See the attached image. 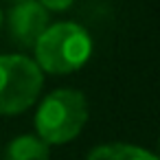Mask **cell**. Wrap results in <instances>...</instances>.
<instances>
[{
    "label": "cell",
    "instance_id": "cell-8",
    "mask_svg": "<svg viewBox=\"0 0 160 160\" xmlns=\"http://www.w3.org/2000/svg\"><path fill=\"white\" fill-rule=\"evenodd\" d=\"M0 27H2V9H0Z\"/></svg>",
    "mask_w": 160,
    "mask_h": 160
},
{
    "label": "cell",
    "instance_id": "cell-3",
    "mask_svg": "<svg viewBox=\"0 0 160 160\" xmlns=\"http://www.w3.org/2000/svg\"><path fill=\"white\" fill-rule=\"evenodd\" d=\"M44 86V72L24 55H0V114L29 110Z\"/></svg>",
    "mask_w": 160,
    "mask_h": 160
},
{
    "label": "cell",
    "instance_id": "cell-6",
    "mask_svg": "<svg viewBox=\"0 0 160 160\" xmlns=\"http://www.w3.org/2000/svg\"><path fill=\"white\" fill-rule=\"evenodd\" d=\"M88 160H160V158L136 145L110 142V145H99L97 149H92Z\"/></svg>",
    "mask_w": 160,
    "mask_h": 160
},
{
    "label": "cell",
    "instance_id": "cell-4",
    "mask_svg": "<svg viewBox=\"0 0 160 160\" xmlns=\"http://www.w3.org/2000/svg\"><path fill=\"white\" fill-rule=\"evenodd\" d=\"M48 24L51 13L38 0H18L9 13V31L20 46H33Z\"/></svg>",
    "mask_w": 160,
    "mask_h": 160
},
{
    "label": "cell",
    "instance_id": "cell-2",
    "mask_svg": "<svg viewBox=\"0 0 160 160\" xmlns=\"http://www.w3.org/2000/svg\"><path fill=\"white\" fill-rule=\"evenodd\" d=\"M88 121V101L75 88H59L44 97L35 112L38 136L46 145H64L77 138Z\"/></svg>",
    "mask_w": 160,
    "mask_h": 160
},
{
    "label": "cell",
    "instance_id": "cell-1",
    "mask_svg": "<svg viewBox=\"0 0 160 160\" xmlns=\"http://www.w3.org/2000/svg\"><path fill=\"white\" fill-rule=\"evenodd\" d=\"M35 64L42 72L51 75H68L86 66L92 55V38L90 33L75 22H57L48 24L46 31L33 44Z\"/></svg>",
    "mask_w": 160,
    "mask_h": 160
},
{
    "label": "cell",
    "instance_id": "cell-7",
    "mask_svg": "<svg viewBox=\"0 0 160 160\" xmlns=\"http://www.w3.org/2000/svg\"><path fill=\"white\" fill-rule=\"evenodd\" d=\"M46 11H68L75 0H38Z\"/></svg>",
    "mask_w": 160,
    "mask_h": 160
},
{
    "label": "cell",
    "instance_id": "cell-5",
    "mask_svg": "<svg viewBox=\"0 0 160 160\" xmlns=\"http://www.w3.org/2000/svg\"><path fill=\"white\" fill-rule=\"evenodd\" d=\"M2 160H51V149L40 136L24 134L7 145Z\"/></svg>",
    "mask_w": 160,
    "mask_h": 160
}]
</instances>
